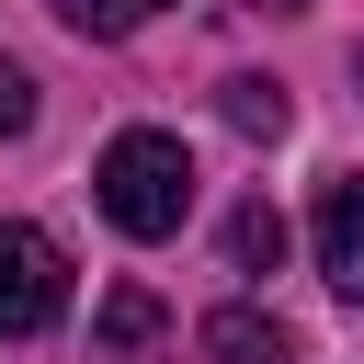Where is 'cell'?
I'll return each instance as SVG.
<instances>
[{"label":"cell","instance_id":"cell-6","mask_svg":"<svg viewBox=\"0 0 364 364\" xmlns=\"http://www.w3.org/2000/svg\"><path fill=\"white\" fill-rule=\"evenodd\" d=\"M228 125H239V136H284V125H296V102H284L273 80H228Z\"/></svg>","mask_w":364,"mask_h":364},{"label":"cell","instance_id":"cell-2","mask_svg":"<svg viewBox=\"0 0 364 364\" xmlns=\"http://www.w3.org/2000/svg\"><path fill=\"white\" fill-rule=\"evenodd\" d=\"M68 307V262H57V239L46 228H0V341H34L46 318Z\"/></svg>","mask_w":364,"mask_h":364},{"label":"cell","instance_id":"cell-4","mask_svg":"<svg viewBox=\"0 0 364 364\" xmlns=\"http://www.w3.org/2000/svg\"><path fill=\"white\" fill-rule=\"evenodd\" d=\"M205 353H216V364H284V330H273L262 307H216V318H205Z\"/></svg>","mask_w":364,"mask_h":364},{"label":"cell","instance_id":"cell-7","mask_svg":"<svg viewBox=\"0 0 364 364\" xmlns=\"http://www.w3.org/2000/svg\"><path fill=\"white\" fill-rule=\"evenodd\" d=\"M228 262H239V273L284 262V216H273V205H239V216H228Z\"/></svg>","mask_w":364,"mask_h":364},{"label":"cell","instance_id":"cell-10","mask_svg":"<svg viewBox=\"0 0 364 364\" xmlns=\"http://www.w3.org/2000/svg\"><path fill=\"white\" fill-rule=\"evenodd\" d=\"M250 11H307V0H250Z\"/></svg>","mask_w":364,"mask_h":364},{"label":"cell","instance_id":"cell-9","mask_svg":"<svg viewBox=\"0 0 364 364\" xmlns=\"http://www.w3.org/2000/svg\"><path fill=\"white\" fill-rule=\"evenodd\" d=\"M23 125H34V80L0 57V136H23Z\"/></svg>","mask_w":364,"mask_h":364},{"label":"cell","instance_id":"cell-8","mask_svg":"<svg viewBox=\"0 0 364 364\" xmlns=\"http://www.w3.org/2000/svg\"><path fill=\"white\" fill-rule=\"evenodd\" d=\"M57 11H68L80 34H136V23L159 11V0H57Z\"/></svg>","mask_w":364,"mask_h":364},{"label":"cell","instance_id":"cell-3","mask_svg":"<svg viewBox=\"0 0 364 364\" xmlns=\"http://www.w3.org/2000/svg\"><path fill=\"white\" fill-rule=\"evenodd\" d=\"M318 273H330L341 296H364V171H341V182L318 193Z\"/></svg>","mask_w":364,"mask_h":364},{"label":"cell","instance_id":"cell-5","mask_svg":"<svg viewBox=\"0 0 364 364\" xmlns=\"http://www.w3.org/2000/svg\"><path fill=\"white\" fill-rule=\"evenodd\" d=\"M148 341H159V296L148 284H114L102 296V353H148Z\"/></svg>","mask_w":364,"mask_h":364},{"label":"cell","instance_id":"cell-1","mask_svg":"<svg viewBox=\"0 0 364 364\" xmlns=\"http://www.w3.org/2000/svg\"><path fill=\"white\" fill-rule=\"evenodd\" d=\"M91 193H102V216H114L125 239H171V228L193 216V159H182V136L125 125V136L91 159Z\"/></svg>","mask_w":364,"mask_h":364}]
</instances>
